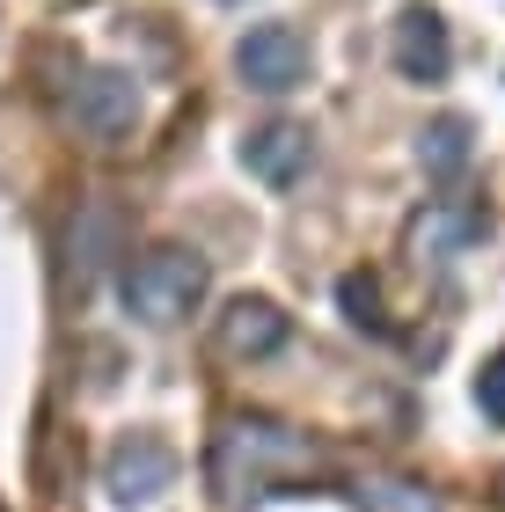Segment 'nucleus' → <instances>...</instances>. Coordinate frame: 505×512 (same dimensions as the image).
Masks as SVG:
<instances>
[{
	"mask_svg": "<svg viewBox=\"0 0 505 512\" xmlns=\"http://www.w3.org/2000/svg\"><path fill=\"white\" fill-rule=\"evenodd\" d=\"M315 469H323V454L293 425H279V417H227L213 432V461H205L220 505L271 498V491H286V483H308Z\"/></svg>",
	"mask_w": 505,
	"mask_h": 512,
	"instance_id": "1",
	"label": "nucleus"
},
{
	"mask_svg": "<svg viewBox=\"0 0 505 512\" xmlns=\"http://www.w3.org/2000/svg\"><path fill=\"white\" fill-rule=\"evenodd\" d=\"M205 286H213L205 256H198V249H176V242L147 249V256H132L125 278H118L125 315H132V322H147V330H176V322L205 300Z\"/></svg>",
	"mask_w": 505,
	"mask_h": 512,
	"instance_id": "2",
	"label": "nucleus"
},
{
	"mask_svg": "<svg viewBox=\"0 0 505 512\" xmlns=\"http://www.w3.org/2000/svg\"><path fill=\"white\" fill-rule=\"evenodd\" d=\"M235 74L257 88V96H293L308 81V37L293 22H257L242 44H235Z\"/></svg>",
	"mask_w": 505,
	"mask_h": 512,
	"instance_id": "3",
	"label": "nucleus"
},
{
	"mask_svg": "<svg viewBox=\"0 0 505 512\" xmlns=\"http://www.w3.org/2000/svg\"><path fill=\"white\" fill-rule=\"evenodd\" d=\"M169 483H176V447L162 432H125L103 461V491L118 505H147V498H162Z\"/></svg>",
	"mask_w": 505,
	"mask_h": 512,
	"instance_id": "4",
	"label": "nucleus"
},
{
	"mask_svg": "<svg viewBox=\"0 0 505 512\" xmlns=\"http://www.w3.org/2000/svg\"><path fill=\"white\" fill-rule=\"evenodd\" d=\"M132 118H140V88H132L125 74H81L74 81V125L88 139H103V147H118V139L132 132Z\"/></svg>",
	"mask_w": 505,
	"mask_h": 512,
	"instance_id": "5",
	"label": "nucleus"
},
{
	"mask_svg": "<svg viewBox=\"0 0 505 512\" xmlns=\"http://www.w3.org/2000/svg\"><path fill=\"white\" fill-rule=\"evenodd\" d=\"M396 66H403V81H447L454 37H447V22L432 15V8L396 15Z\"/></svg>",
	"mask_w": 505,
	"mask_h": 512,
	"instance_id": "6",
	"label": "nucleus"
},
{
	"mask_svg": "<svg viewBox=\"0 0 505 512\" xmlns=\"http://www.w3.org/2000/svg\"><path fill=\"white\" fill-rule=\"evenodd\" d=\"M286 344V315H279V300H235V308L220 315V352L227 359H271Z\"/></svg>",
	"mask_w": 505,
	"mask_h": 512,
	"instance_id": "7",
	"label": "nucleus"
},
{
	"mask_svg": "<svg viewBox=\"0 0 505 512\" xmlns=\"http://www.w3.org/2000/svg\"><path fill=\"white\" fill-rule=\"evenodd\" d=\"M242 169L257 176V183H279V191H286V183L308 169V125H286L279 118V125H264V132H249L242 139Z\"/></svg>",
	"mask_w": 505,
	"mask_h": 512,
	"instance_id": "8",
	"label": "nucleus"
},
{
	"mask_svg": "<svg viewBox=\"0 0 505 512\" xmlns=\"http://www.w3.org/2000/svg\"><path fill=\"white\" fill-rule=\"evenodd\" d=\"M476 235H484V213H447V205H432V213L410 227V249H418V264H425V256L447 264V256L462 242H476Z\"/></svg>",
	"mask_w": 505,
	"mask_h": 512,
	"instance_id": "9",
	"label": "nucleus"
},
{
	"mask_svg": "<svg viewBox=\"0 0 505 512\" xmlns=\"http://www.w3.org/2000/svg\"><path fill=\"white\" fill-rule=\"evenodd\" d=\"M352 505L359 512H440V491H425V483H410V476H359Z\"/></svg>",
	"mask_w": 505,
	"mask_h": 512,
	"instance_id": "10",
	"label": "nucleus"
},
{
	"mask_svg": "<svg viewBox=\"0 0 505 512\" xmlns=\"http://www.w3.org/2000/svg\"><path fill=\"white\" fill-rule=\"evenodd\" d=\"M418 161H425L432 176H454V169L469 161V125H462V118H440V125L418 139Z\"/></svg>",
	"mask_w": 505,
	"mask_h": 512,
	"instance_id": "11",
	"label": "nucleus"
},
{
	"mask_svg": "<svg viewBox=\"0 0 505 512\" xmlns=\"http://www.w3.org/2000/svg\"><path fill=\"white\" fill-rule=\"evenodd\" d=\"M337 300H344V315H352L359 322V330H381V293H374V278H344V286H337Z\"/></svg>",
	"mask_w": 505,
	"mask_h": 512,
	"instance_id": "12",
	"label": "nucleus"
},
{
	"mask_svg": "<svg viewBox=\"0 0 505 512\" xmlns=\"http://www.w3.org/2000/svg\"><path fill=\"white\" fill-rule=\"evenodd\" d=\"M476 410H484L491 425H505V352L484 359V374H476Z\"/></svg>",
	"mask_w": 505,
	"mask_h": 512,
	"instance_id": "13",
	"label": "nucleus"
},
{
	"mask_svg": "<svg viewBox=\"0 0 505 512\" xmlns=\"http://www.w3.org/2000/svg\"><path fill=\"white\" fill-rule=\"evenodd\" d=\"M227 8H235V0H227Z\"/></svg>",
	"mask_w": 505,
	"mask_h": 512,
	"instance_id": "14",
	"label": "nucleus"
}]
</instances>
